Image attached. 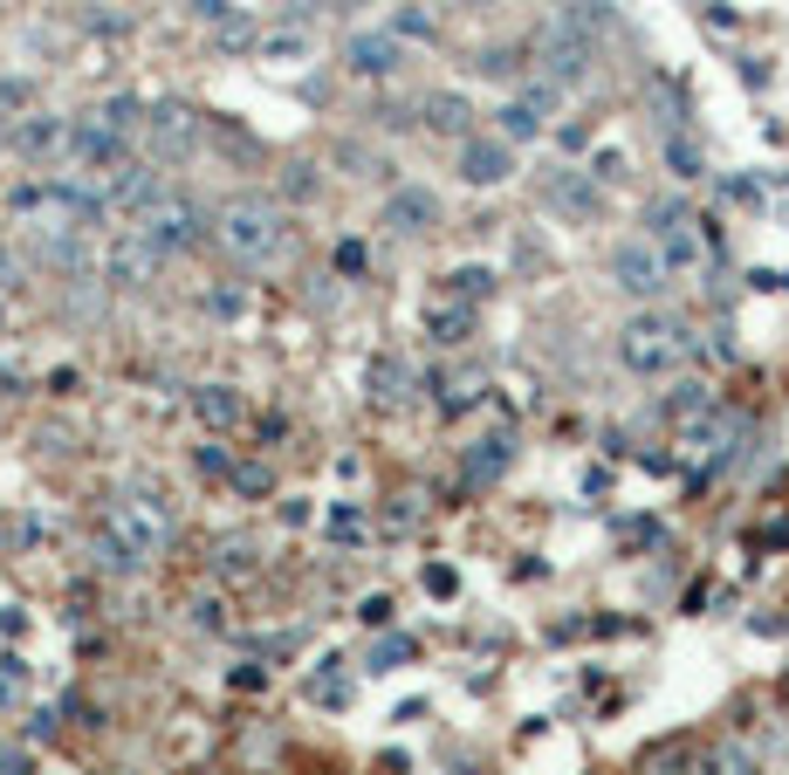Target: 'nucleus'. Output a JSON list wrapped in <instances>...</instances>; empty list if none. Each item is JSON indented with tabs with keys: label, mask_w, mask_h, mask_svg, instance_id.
<instances>
[{
	"label": "nucleus",
	"mask_w": 789,
	"mask_h": 775,
	"mask_svg": "<svg viewBox=\"0 0 789 775\" xmlns=\"http://www.w3.org/2000/svg\"><path fill=\"white\" fill-rule=\"evenodd\" d=\"M213 241H220V254L234 268H268V262L289 254V213L275 199H262V193H241V199H227L213 213Z\"/></svg>",
	"instance_id": "nucleus-1"
},
{
	"label": "nucleus",
	"mask_w": 789,
	"mask_h": 775,
	"mask_svg": "<svg viewBox=\"0 0 789 775\" xmlns=\"http://www.w3.org/2000/svg\"><path fill=\"white\" fill-rule=\"evenodd\" d=\"M686 350H694L686 323H680V316H659V309H646V316H631V323L618 329V365H625V371H639V378L673 371Z\"/></svg>",
	"instance_id": "nucleus-2"
},
{
	"label": "nucleus",
	"mask_w": 789,
	"mask_h": 775,
	"mask_svg": "<svg viewBox=\"0 0 789 775\" xmlns=\"http://www.w3.org/2000/svg\"><path fill=\"white\" fill-rule=\"evenodd\" d=\"M104 542H117V550L138 556V563H159L172 550V508L159 495H124L104 514Z\"/></svg>",
	"instance_id": "nucleus-3"
},
{
	"label": "nucleus",
	"mask_w": 789,
	"mask_h": 775,
	"mask_svg": "<svg viewBox=\"0 0 789 775\" xmlns=\"http://www.w3.org/2000/svg\"><path fill=\"white\" fill-rule=\"evenodd\" d=\"M62 159L76 165V178H96V172H117V165H131V131L124 124H111L104 111H90V117H76L69 124V151Z\"/></svg>",
	"instance_id": "nucleus-4"
},
{
	"label": "nucleus",
	"mask_w": 789,
	"mask_h": 775,
	"mask_svg": "<svg viewBox=\"0 0 789 775\" xmlns=\"http://www.w3.org/2000/svg\"><path fill=\"white\" fill-rule=\"evenodd\" d=\"M138 234L151 241V247H159L165 254V262H172V254H186L199 234H207V213H199V206L186 199V193H165L159 206H151V213L138 220Z\"/></svg>",
	"instance_id": "nucleus-5"
},
{
	"label": "nucleus",
	"mask_w": 789,
	"mask_h": 775,
	"mask_svg": "<svg viewBox=\"0 0 789 775\" xmlns=\"http://www.w3.org/2000/svg\"><path fill=\"white\" fill-rule=\"evenodd\" d=\"M611 281H618L625 296H659L673 281L666 254H659V241H618L611 247Z\"/></svg>",
	"instance_id": "nucleus-6"
},
{
	"label": "nucleus",
	"mask_w": 789,
	"mask_h": 775,
	"mask_svg": "<svg viewBox=\"0 0 789 775\" xmlns=\"http://www.w3.org/2000/svg\"><path fill=\"white\" fill-rule=\"evenodd\" d=\"M652 241H659V254H666L673 275L707 262V241H700V227L686 220V206H652Z\"/></svg>",
	"instance_id": "nucleus-7"
},
{
	"label": "nucleus",
	"mask_w": 789,
	"mask_h": 775,
	"mask_svg": "<svg viewBox=\"0 0 789 775\" xmlns=\"http://www.w3.org/2000/svg\"><path fill=\"white\" fill-rule=\"evenodd\" d=\"M159 199H165V178L151 172V165H138V159H131V165H117V172L104 178V213H131V220H144Z\"/></svg>",
	"instance_id": "nucleus-8"
},
{
	"label": "nucleus",
	"mask_w": 789,
	"mask_h": 775,
	"mask_svg": "<svg viewBox=\"0 0 789 775\" xmlns=\"http://www.w3.org/2000/svg\"><path fill=\"white\" fill-rule=\"evenodd\" d=\"M159 268H165V254L151 247V241L138 234V227H124V234L104 247V275L117 281V289H144V281L159 275Z\"/></svg>",
	"instance_id": "nucleus-9"
},
{
	"label": "nucleus",
	"mask_w": 789,
	"mask_h": 775,
	"mask_svg": "<svg viewBox=\"0 0 789 775\" xmlns=\"http://www.w3.org/2000/svg\"><path fill=\"white\" fill-rule=\"evenodd\" d=\"M398 62H405V42L385 35V28H358V35L344 42V69L364 76V83H385V76H398Z\"/></svg>",
	"instance_id": "nucleus-10"
},
{
	"label": "nucleus",
	"mask_w": 789,
	"mask_h": 775,
	"mask_svg": "<svg viewBox=\"0 0 789 775\" xmlns=\"http://www.w3.org/2000/svg\"><path fill=\"white\" fill-rule=\"evenodd\" d=\"M144 138H151V159H179V151H193V138H199V117L186 103H151Z\"/></svg>",
	"instance_id": "nucleus-11"
},
{
	"label": "nucleus",
	"mask_w": 789,
	"mask_h": 775,
	"mask_svg": "<svg viewBox=\"0 0 789 775\" xmlns=\"http://www.w3.org/2000/svg\"><path fill=\"white\" fill-rule=\"evenodd\" d=\"M508 172H515L508 138H467V144H461V178H467V186H501Z\"/></svg>",
	"instance_id": "nucleus-12"
},
{
	"label": "nucleus",
	"mask_w": 789,
	"mask_h": 775,
	"mask_svg": "<svg viewBox=\"0 0 789 775\" xmlns=\"http://www.w3.org/2000/svg\"><path fill=\"white\" fill-rule=\"evenodd\" d=\"M432 220H440V199H432L426 186H398V193L385 199V227H392V234H405V241L432 234Z\"/></svg>",
	"instance_id": "nucleus-13"
},
{
	"label": "nucleus",
	"mask_w": 789,
	"mask_h": 775,
	"mask_svg": "<svg viewBox=\"0 0 789 775\" xmlns=\"http://www.w3.org/2000/svg\"><path fill=\"white\" fill-rule=\"evenodd\" d=\"M549 111H556V83H536V90H522V96H515V103L501 111V138H508V144H515V138H536Z\"/></svg>",
	"instance_id": "nucleus-14"
},
{
	"label": "nucleus",
	"mask_w": 789,
	"mask_h": 775,
	"mask_svg": "<svg viewBox=\"0 0 789 775\" xmlns=\"http://www.w3.org/2000/svg\"><path fill=\"white\" fill-rule=\"evenodd\" d=\"M419 117H426V131H440V138H467L474 131V103L453 96V90H432L419 103Z\"/></svg>",
	"instance_id": "nucleus-15"
},
{
	"label": "nucleus",
	"mask_w": 789,
	"mask_h": 775,
	"mask_svg": "<svg viewBox=\"0 0 789 775\" xmlns=\"http://www.w3.org/2000/svg\"><path fill=\"white\" fill-rule=\"evenodd\" d=\"M508 460H515L508 432H488V439H474V447H467V467H461V481H467V487H488V481H501V474H508Z\"/></svg>",
	"instance_id": "nucleus-16"
},
{
	"label": "nucleus",
	"mask_w": 789,
	"mask_h": 775,
	"mask_svg": "<svg viewBox=\"0 0 789 775\" xmlns=\"http://www.w3.org/2000/svg\"><path fill=\"white\" fill-rule=\"evenodd\" d=\"M241 392H234V384H199V392H193V419L199 426H207V432H227V426H241Z\"/></svg>",
	"instance_id": "nucleus-17"
},
{
	"label": "nucleus",
	"mask_w": 789,
	"mask_h": 775,
	"mask_svg": "<svg viewBox=\"0 0 789 775\" xmlns=\"http://www.w3.org/2000/svg\"><path fill=\"white\" fill-rule=\"evenodd\" d=\"M14 151L21 159H56V151H69V124L62 117H28L14 131Z\"/></svg>",
	"instance_id": "nucleus-18"
},
{
	"label": "nucleus",
	"mask_w": 789,
	"mask_h": 775,
	"mask_svg": "<svg viewBox=\"0 0 789 775\" xmlns=\"http://www.w3.org/2000/svg\"><path fill=\"white\" fill-rule=\"evenodd\" d=\"M694 775H762V762H755L749 741H715V748L694 762Z\"/></svg>",
	"instance_id": "nucleus-19"
},
{
	"label": "nucleus",
	"mask_w": 789,
	"mask_h": 775,
	"mask_svg": "<svg viewBox=\"0 0 789 775\" xmlns=\"http://www.w3.org/2000/svg\"><path fill=\"white\" fill-rule=\"evenodd\" d=\"M666 419H680V426H694V419H715V392H707V384H673L666 392Z\"/></svg>",
	"instance_id": "nucleus-20"
},
{
	"label": "nucleus",
	"mask_w": 789,
	"mask_h": 775,
	"mask_svg": "<svg viewBox=\"0 0 789 775\" xmlns=\"http://www.w3.org/2000/svg\"><path fill=\"white\" fill-rule=\"evenodd\" d=\"M385 35H398V42H432L440 28H432V14L419 8V0H405V8H392V21H385Z\"/></svg>",
	"instance_id": "nucleus-21"
},
{
	"label": "nucleus",
	"mask_w": 789,
	"mask_h": 775,
	"mask_svg": "<svg viewBox=\"0 0 789 775\" xmlns=\"http://www.w3.org/2000/svg\"><path fill=\"white\" fill-rule=\"evenodd\" d=\"M426 329L440 344H467V329H474V309H426Z\"/></svg>",
	"instance_id": "nucleus-22"
},
{
	"label": "nucleus",
	"mask_w": 789,
	"mask_h": 775,
	"mask_svg": "<svg viewBox=\"0 0 789 775\" xmlns=\"http://www.w3.org/2000/svg\"><path fill=\"white\" fill-rule=\"evenodd\" d=\"M549 199H556V206H564V213H583V220H591V213H597V193H591V186H583V178H570V172H564V178H556V186H549Z\"/></svg>",
	"instance_id": "nucleus-23"
},
{
	"label": "nucleus",
	"mask_w": 789,
	"mask_h": 775,
	"mask_svg": "<svg viewBox=\"0 0 789 775\" xmlns=\"http://www.w3.org/2000/svg\"><path fill=\"white\" fill-rule=\"evenodd\" d=\"M371 384H378V398H405V365H398V357H378Z\"/></svg>",
	"instance_id": "nucleus-24"
},
{
	"label": "nucleus",
	"mask_w": 789,
	"mask_h": 775,
	"mask_svg": "<svg viewBox=\"0 0 789 775\" xmlns=\"http://www.w3.org/2000/svg\"><path fill=\"white\" fill-rule=\"evenodd\" d=\"M666 165H673L680 178H700V151L686 144V138H666Z\"/></svg>",
	"instance_id": "nucleus-25"
},
{
	"label": "nucleus",
	"mask_w": 789,
	"mask_h": 775,
	"mask_svg": "<svg viewBox=\"0 0 789 775\" xmlns=\"http://www.w3.org/2000/svg\"><path fill=\"white\" fill-rule=\"evenodd\" d=\"M302 48H310L302 35H262V56H275V62H295Z\"/></svg>",
	"instance_id": "nucleus-26"
},
{
	"label": "nucleus",
	"mask_w": 789,
	"mask_h": 775,
	"mask_svg": "<svg viewBox=\"0 0 789 775\" xmlns=\"http://www.w3.org/2000/svg\"><path fill=\"white\" fill-rule=\"evenodd\" d=\"M193 625H207V632H227V604H220V598H193Z\"/></svg>",
	"instance_id": "nucleus-27"
},
{
	"label": "nucleus",
	"mask_w": 789,
	"mask_h": 775,
	"mask_svg": "<svg viewBox=\"0 0 789 775\" xmlns=\"http://www.w3.org/2000/svg\"><path fill=\"white\" fill-rule=\"evenodd\" d=\"M398 659H413V638H378L371 645V666H398Z\"/></svg>",
	"instance_id": "nucleus-28"
},
{
	"label": "nucleus",
	"mask_w": 789,
	"mask_h": 775,
	"mask_svg": "<svg viewBox=\"0 0 789 775\" xmlns=\"http://www.w3.org/2000/svg\"><path fill=\"white\" fill-rule=\"evenodd\" d=\"M488 268H461V275H453V289H461V296H488Z\"/></svg>",
	"instance_id": "nucleus-29"
},
{
	"label": "nucleus",
	"mask_w": 789,
	"mask_h": 775,
	"mask_svg": "<svg viewBox=\"0 0 789 775\" xmlns=\"http://www.w3.org/2000/svg\"><path fill=\"white\" fill-rule=\"evenodd\" d=\"M193 467H199V474H234V467H227V447H199Z\"/></svg>",
	"instance_id": "nucleus-30"
},
{
	"label": "nucleus",
	"mask_w": 789,
	"mask_h": 775,
	"mask_svg": "<svg viewBox=\"0 0 789 775\" xmlns=\"http://www.w3.org/2000/svg\"><path fill=\"white\" fill-rule=\"evenodd\" d=\"M234 487L241 495H268V467H234Z\"/></svg>",
	"instance_id": "nucleus-31"
},
{
	"label": "nucleus",
	"mask_w": 789,
	"mask_h": 775,
	"mask_svg": "<svg viewBox=\"0 0 789 775\" xmlns=\"http://www.w3.org/2000/svg\"><path fill=\"white\" fill-rule=\"evenodd\" d=\"M358 617H364V625H385L392 604H385V598H364V604H358Z\"/></svg>",
	"instance_id": "nucleus-32"
},
{
	"label": "nucleus",
	"mask_w": 789,
	"mask_h": 775,
	"mask_svg": "<svg viewBox=\"0 0 789 775\" xmlns=\"http://www.w3.org/2000/svg\"><path fill=\"white\" fill-rule=\"evenodd\" d=\"M344 8H358V0H344Z\"/></svg>",
	"instance_id": "nucleus-33"
},
{
	"label": "nucleus",
	"mask_w": 789,
	"mask_h": 775,
	"mask_svg": "<svg viewBox=\"0 0 789 775\" xmlns=\"http://www.w3.org/2000/svg\"><path fill=\"white\" fill-rule=\"evenodd\" d=\"M782 693H789V680H782Z\"/></svg>",
	"instance_id": "nucleus-34"
}]
</instances>
